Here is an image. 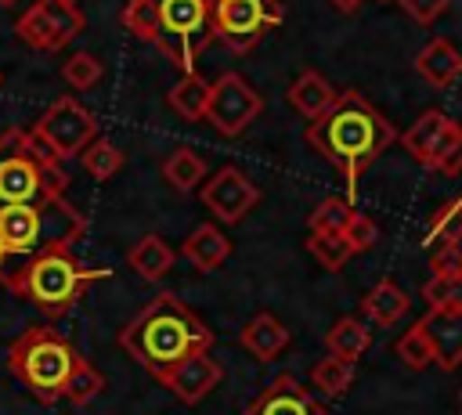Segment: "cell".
I'll use <instances>...</instances> for the list:
<instances>
[{
    "instance_id": "obj_33",
    "label": "cell",
    "mask_w": 462,
    "mask_h": 415,
    "mask_svg": "<svg viewBox=\"0 0 462 415\" xmlns=\"http://www.w3.org/2000/svg\"><path fill=\"white\" fill-rule=\"evenodd\" d=\"M350 213H354L350 202H343V198H325V202L310 213V231H318V235H343Z\"/></svg>"
},
{
    "instance_id": "obj_42",
    "label": "cell",
    "mask_w": 462,
    "mask_h": 415,
    "mask_svg": "<svg viewBox=\"0 0 462 415\" xmlns=\"http://www.w3.org/2000/svg\"><path fill=\"white\" fill-rule=\"evenodd\" d=\"M4 256H7V249H4V242H0V263H4Z\"/></svg>"
},
{
    "instance_id": "obj_5",
    "label": "cell",
    "mask_w": 462,
    "mask_h": 415,
    "mask_svg": "<svg viewBox=\"0 0 462 415\" xmlns=\"http://www.w3.org/2000/svg\"><path fill=\"white\" fill-rule=\"evenodd\" d=\"M76 350L65 336H58L51 325H36V328H25L11 350H7V368L43 401V404H54L61 397V386L76 364Z\"/></svg>"
},
{
    "instance_id": "obj_39",
    "label": "cell",
    "mask_w": 462,
    "mask_h": 415,
    "mask_svg": "<svg viewBox=\"0 0 462 415\" xmlns=\"http://www.w3.org/2000/svg\"><path fill=\"white\" fill-rule=\"evenodd\" d=\"M433 170H440V173H448V177H455V173H462V134L455 137V144L433 162Z\"/></svg>"
},
{
    "instance_id": "obj_43",
    "label": "cell",
    "mask_w": 462,
    "mask_h": 415,
    "mask_svg": "<svg viewBox=\"0 0 462 415\" xmlns=\"http://www.w3.org/2000/svg\"><path fill=\"white\" fill-rule=\"evenodd\" d=\"M379 4H386V0H379Z\"/></svg>"
},
{
    "instance_id": "obj_37",
    "label": "cell",
    "mask_w": 462,
    "mask_h": 415,
    "mask_svg": "<svg viewBox=\"0 0 462 415\" xmlns=\"http://www.w3.org/2000/svg\"><path fill=\"white\" fill-rule=\"evenodd\" d=\"M433 274H448V278H462V242H444L437 245V253L430 256Z\"/></svg>"
},
{
    "instance_id": "obj_28",
    "label": "cell",
    "mask_w": 462,
    "mask_h": 415,
    "mask_svg": "<svg viewBox=\"0 0 462 415\" xmlns=\"http://www.w3.org/2000/svg\"><path fill=\"white\" fill-rule=\"evenodd\" d=\"M310 379H314V386L321 390V393H328V397H339V393H346L350 390V383H354V364L350 361H343V357H321L314 368H310Z\"/></svg>"
},
{
    "instance_id": "obj_12",
    "label": "cell",
    "mask_w": 462,
    "mask_h": 415,
    "mask_svg": "<svg viewBox=\"0 0 462 415\" xmlns=\"http://www.w3.org/2000/svg\"><path fill=\"white\" fill-rule=\"evenodd\" d=\"M256 198H260L256 184H253L242 170H235V166L217 170V173L206 180V188H202L206 209H209L217 220H224V224H238V220L256 206Z\"/></svg>"
},
{
    "instance_id": "obj_36",
    "label": "cell",
    "mask_w": 462,
    "mask_h": 415,
    "mask_svg": "<svg viewBox=\"0 0 462 415\" xmlns=\"http://www.w3.org/2000/svg\"><path fill=\"white\" fill-rule=\"evenodd\" d=\"M379 238V224L368 217V213H350L346 227H343V242L350 245V253H365L372 249Z\"/></svg>"
},
{
    "instance_id": "obj_41",
    "label": "cell",
    "mask_w": 462,
    "mask_h": 415,
    "mask_svg": "<svg viewBox=\"0 0 462 415\" xmlns=\"http://www.w3.org/2000/svg\"><path fill=\"white\" fill-rule=\"evenodd\" d=\"M14 4H18V0H0V7H14Z\"/></svg>"
},
{
    "instance_id": "obj_14",
    "label": "cell",
    "mask_w": 462,
    "mask_h": 415,
    "mask_svg": "<svg viewBox=\"0 0 462 415\" xmlns=\"http://www.w3.org/2000/svg\"><path fill=\"white\" fill-rule=\"evenodd\" d=\"M419 328L430 339L433 364H440L444 372L462 364V310H426L419 318Z\"/></svg>"
},
{
    "instance_id": "obj_6",
    "label": "cell",
    "mask_w": 462,
    "mask_h": 415,
    "mask_svg": "<svg viewBox=\"0 0 462 415\" xmlns=\"http://www.w3.org/2000/svg\"><path fill=\"white\" fill-rule=\"evenodd\" d=\"M209 4L213 0H152L155 7V47L173 58L184 72H191L199 51L209 43Z\"/></svg>"
},
{
    "instance_id": "obj_19",
    "label": "cell",
    "mask_w": 462,
    "mask_h": 415,
    "mask_svg": "<svg viewBox=\"0 0 462 415\" xmlns=\"http://www.w3.org/2000/svg\"><path fill=\"white\" fill-rule=\"evenodd\" d=\"M180 253L191 260V267H199V271H217V267L227 260L231 242H227V235H224L217 224H199V227L184 238Z\"/></svg>"
},
{
    "instance_id": "obj_20",
    "label": "cell",
    "mask_w": 462,
    "mask_h": 415,
    "mask_svg": "<svg viewBox=\"0 0 462 415\" xmlns=\"http://www.w3.org/2000/svg\"><path fill=\"white\" fill-rule=\"evenodd\" d=\"M361 307H365V318H368L372 325H379V328H393V325L408 314L411 300H408L404 289H397L390 278H383V281H375V289H368V296H365Z\"/></svg>"
},
{
    "instance_id": "obj_17",
    "label": "cell",
    "mask_w": 462,
    "mask_h": 415,
    "mask_svg": "<svg viewBox=\"0 0 462 415\" xmlns=\"http://www.w3.org/2000/svg\"><path fill=\"white\" fill-rule=\"evenodd\" d=\"M242 415H307V393L300 390L296 375H278Z\"/></svg>"
},
{
    "instance_id": "obj_27",
    "label": "cell",
    "mask_w": 462,
    "mask_h": 415,
    "mask_svg": "<svg viewBox=\"0 0 462 415\" xmlns=\"http://www.w3.org/2000/svg\"><path fill=\"white\" fill-rule=\"evenodd\" d=\"M79 162H83V170H87L94 180H108V177L119 173V166H123V152H119L112 141L94 137V141L79 152Z\"/></svg>"
},
{
    "instance_id": "obj_22",
    "label": "cell",
    "mask_w": 462,
    "mask_h": 415,
    "mask_svg": "<svg viewBox=\"0 0 462 415\" xmlns=\"http://www.w3.org/2000/svg\"><path fill=\"white\" fill-rule=\"evenodd\" d=\"M325 343H328V354H332V357H343V361L354 364V361L368 350L372 336H368V325H365L361 318H339V321L328 328Z\"/></svg>"
},
{
    "instance_id": "obj_8",
    "label": "cell",
    "mask_w": 462,
    "mask_h": 415,
    "mask_svg": "<svg viewBox=\"0 0 462 415\" xmlns=\"http://www.w3.org/2000/svg\"><path fill=\"white\" fill-rule=\"evenodd\" d=\"M32 137L54 155V159H72L79 155L94 137H97V123L94 115L76 101V97H58L32 126Z\"/></svg>"
},
{
    "instance_id": "obj_7",
    "label": "cell",
    "mask_w": 462,
    "mask_h": 415,
    "mask_svg": "<svg viewBox=\"0 0 462 415\" xmlns=\"http://www.w3.org/2000/svg\"><path fill=\"white\" fill-rule=\"evenodd\" d=\"M278 22H282L278 0H213L209 4L213 36H220L238 54L256 47Z\"/></svg>"
},
{
    "instance_id": "obj_16",
    "label": "cell",
    "mask_w": 462,
    "mask_h": 415,
    "mask_svg": "<svg viewBox=\"0 0 462 415\" xmlns=\"http://www.w3.org/2000/svg\"><path fill=\"white\" fill-rule=\"evenodd\" d=\"M289 101L296 105V112H300L303 119L318 123V119H325L328 108L336 105V90H332V83H328L321 72L307 69V72H300V76L292 79V87H289Z\"/></svg>"
},
{
    "instance_id": "obj_32",
    "label": "cell",
    "mask_w": 462,
    "mask_h": 415,
    "mask_svg": "<svg viewBox=\"0 0 462 415\" xmlns=\"http://www.w3.org/2000/svg\"><path fill=\"white\" fill-rule=\"evenodd\" d=\"M101 61L94 58V54H87V51H76L65 65H61V76H65V83L72 87V90H90L97 79H101Z\"/></svg>"
},
{
    "instance_id": "obj_9",
    "label": "cell",
    "mask_w": 462,
    "mask_h": 415,
    "mask_svg": "<svg viewBox=\"0 0 462 415\" xmlns=\"http://www.w3.org/2000/svg\"><path fill=\"white\" fill-rule=\"evenodd\" d=\"M83 32V11L72 0H36L14 25V36L32 51H58Z\"/></svg>"
},
{
    "instance_id": "obj_38",
    "label": "cell",
    "mask_w": 462,
    "mask_h": 415,
    "mask_svg": "<svg viewBox=\"0 0 462 415\" xmlns=\"http://www.w3.org/2000/svg\"><path fill=\"white\" fill-rule=\"evenodd\" d=\"M397 4L404 7V14H408V18H415L419 25H430V22H433V18H437L451 0H397Z\"/></svg>"
},
{
    "instance_id": "obj_35",
    "label": "cell",
    "mask_w": 462,
    "mask_h": 415,
    "mask_svg": "<svg viewBox=\"0 0 462 415\" xmlns=\"http://www.w3.org/2000/svg\"><path fill=\"white\" fill-rule=\"evenodd\" d=\"M123 25H126L137 40L155 43L159 29H155V7H152V0H130V4L123 7Z\"/></svg>"
},
{
    "instance_id": "obj_31",
    "label": "cell",
    "mask_w": 462,
    "mask_h": 415,
    "mask_svg": "<svg viewBox=\"0 0 462 415\" xmlns=\"http://www.w3.org/2000/svg\"><path fill=\"white\" fill-rule=\"evenodd\" d=\"M393 354H397V357H401L408 368H415V372L433 364V350H430V339L422 336L419 321H415V325H411V328H408V332H404V336L393 343Z\"/></svg>"
},
{
    "instance_id": "obj_4",
    "label": "cell",
    "mask_w": 462,
    "mask_h": 415,
    "mask_svg": "<svg viewBox=\"0 0 462 415\" xmlns=\"http://www.w3.org/2000/svg\"><path fill=\"white\" fill-rule=\"evenodd\" d=\"M108 271H94V267H83L69 249H40L25 271L14 274V281H7V289H14L18 296L32 300L47 318H58L65 314L90 281L105 278Z\"/></svg>"
},
{
    "instance_id": "obj_40",
    "label": "cell",
    "mask_w": 462,
    "mask_h": 415,
    "mask_svg": "<svg viewBox=\"0 0 462 415\" xmlns=\"http://www.w3.org/2000/svg\"><path fill=\"white\" fill-rule=\"evenodd\" d=\"M332 4H336V7H339V11H354V7H357V4H361V0H332Z\"/></svg>"
},
{
    "instance_id": "obj_44",
    "label": "cell",
    "mask_w": 462,
    "mask_h": 415,
    "mask_svg": "<svg viewBox=\"0 0 462 415\" xmlns=\"http://www.w3.org/2000/svg\"><path fill=\"white\" fill-rule=\"evenodd\" d=\"M0 83H4V76H0Z\"/></svg>"
},
{
    "instance_id": "obj_1",
    "label": "cell",
    "mask_w": 462,
    "mask_h": 415,
    "mask_svg": "<svg viewBox=\"0 0 462 415\" xmlns=\"http://www.w3.org/2000/svg\"><path fill=\"white\" fill-rule=\"evenodd\" d=\"M393 137L397 130L390 126V119L357 90L336 94V105L328 108V115L310 123L307 130V141L328 162H336V170L346 177V202H354L357 177L368 170V162H375V155Z\"/></svg>"
},
{
    "instance_id": "obj_30",
    "label": "cell",
    "mask_w": 462,
    "mask_h": 415,
    "mask_svg": "<svg viewBox=\"0 0 462 415\" xmlns=\"http://www.w3.org/2000/svg\"><path fill=\"white\" fill-rule=\"evenodd\" d=\"M307 249L314 253V260H318L325 271H339V267L354 256V253H350V245L343 242V235H318V231H310Z\"/></svg>"
},
{
    "instance_id": "obj_3",
    "label": "cell",
    "mask_w": 462,
    "mask_h": 415,
    "mask_svg": "<svg viewBox=\"0 0 462 415\" xmlns=\"http://www.w3.org/2000/svg\"><path fill=\"white\" fill-rule=\"evenodd\" d=\"M65 173L58 159L22 130L0 137V206H40L61 202Z\"/></svg>"
},
{
    "instance_id": "obj_2",
    "label": "cell",
    "mask_w": 462,
    "mask_h": 415,
    "mask_svg": "<svg viewBox=\"0 0 462 415\" xmlns=\"http://www.w3.org/2000/svg\"><path fill=\"white\" fill-rule=\"evenodd\" d=\"M119 346L159 379L180 357H188L195 350H209L213 346V332L173 292H159L155 300H148L123 325Z\"/></svg>"
},
{
    "instance_id": "obj_34",
    "label": "cell",
    "mask_w": 462,
    "mask_h": 415,
    "mask_svg": "<svg viewBox=\"0 0 462 415\" xmlns=\"http://www.w3.org/2000/svg\"><path fill=\"white\" fill-rule=\"evenodd\" d=\"M430 238H437L440 245L444 242H462V198H451L444 202L433 220H430Z\"/></svg>"
},
{
    "instance_id": "obj_18",
    "label": "cell",
    "mask_w": 462,
    "mask_h": 415,
    "mask_svg": "<svg viewBox=\"0 0 462 415\" xmlns=\"http://www.w3.org/2000/svg\"><path fill=\"white\" fill-rule=\"evenodd\" d=\"M238 343L256 357V361H274L285 346H289V328L274 318V314H256L242 332Z\"/></svg>"
},
{
    "instance_id": "obj_15",
    "label": "cell",
    "mask_w": 462,
    "mask_h": 415,
    "mask_svg": "<svg viewBox=\"0 0 462 415\" xmlns=\"http://www.w3.org/2000/svg\"><path fill=\"white\" fill-rule=\"evenodd\" d=\"M415 72H419L430 87L444 90V87H451V83L462 76V54H458V47H455L451 40L437 36V40H430V43L415 54Z\"/></svg>"
},
{
    "instance_id": "obj_23",
    "label": "cell",
    "mask_w": 462,
    "mask_h": 415,
    "mask_svg": "<svg viewBox=\"0 0 462 415\" xmlns=\"http://www.w3.org/2000/svg\"><path fill=\"white\" fill-rule=\"evenodd\" d=\"M166 101H170V108L180 115V119H188V123H199V119H206V101H209V83L202 79V76H195V72H188L180 83H173V90L166 94Z\"/></svg>"
},
{
    "instance_id": "obj_25",
    "label": "cell",
    "mask_w": 462,
    "mask_h": 415,
    "mask_svg": "<svg viewBox=\"0 0 462 415\" xmlns=\"http://www.w3.org/2000/svg\"><path fill=\"white\" fill-rule=\"evenodd\" d=\"M101 390H105V375H101L87 357H76V364H72V372H69V379H65V386H61V397H65L72 408H87Z\"/></svg>"
},
{
    "instance_id": "obj_11",
    "label": "cell",
    "mask_w": 462,
    "mask_h": 415,
    "mask_svg": "<svg viewBox=\"0 0 462 415\" xmlns=\"http://www.w3.org/2000/svg\"><path fill=\"white\" fill-rule=\"evenodd\" d=\"M65 202H43V206H0V242L7 253H40V249H61L51 231V209Z\"/></svg>"
},
{
    "instance_id": "obj_13",
    "label": "cell",
    "mask_w": 462,
    "mask_h": 415,
    "mask_svg": "<svg viewBox=\"0 0 462 415\" xmlns=\"http://www.w3.org/2000/svg\"><path fill=\"white\" fill-rule=\"evenodd\" d=\"M159 383H162L180 404H199V401L220 383V364H217L206 350H195V354L180 357L166 375H159Z\"/></svg>"
},
{
    "instance_id": "obj_29",
    "label": "cell",
    "mask_w": 462,
    "mask_h": 415,
    "mask_svg": "<svg viewBox=\"0 0 462 415\" xmlns=\"http://www.w3.org/2000/svg\"><path fill=\"white\" fill-rule=\"evenodd\" d=\"M422 300L430 303V310H462V278L433 274L422 285Z\"/></svg>"
},
{
    "instance_id": "obj_21",
    "label": "cell",
    "mask_w": 462,
    "mask_h": 415,
    "mask_svg": "<svg viewBox=\"0 0 462 415\" xmlns=\"http://www.w3.org/2000/svg\"><path fill=\"white\" fill-rule=\"evenodd\" d=\"M126 263L134 274H141L144 281H159L170 267H173V249L159 238V235H144L130 253H126Z\"/></svg>"
},
{
    "instance_id": "obj_10",
    "label": "cell",
    "mask_w": 462,
    "mask_h": 415,
    "mask_svg": "<svg viewBox=\"0 0 462 415\" xmlns=\"http://www.w3.org/2000/svg\"><path fill=\"white\" fill-rule=\"evenodd\" d=\"M263 108V97L238 76L224 72L217 83H209V101H206V119L217 126L224 137H238Z\"/></svg>"
},
{
    "instance_id": "obj_26",
    "label": "cell",
    "mask_w": 462,
    "mask_h": 415,
    "mask_svg": "<svg viewBox=\"0 0 462 415\" xmlns=\"http://www.w3.org/2000/svg\"><path fill=\"white\" fill-rule=\"evenodd\" d=\"M162 177H166L177 191H191V188H199L202 177H206V159H202L199 152H191V148H177V152L166 155Z\"/></svg>"
},
{
    "instance_id": "obj_24",
    "label": "cell",
    "mask_w": 462,
    "mask_h": 415,
    "mask_svg": "<svg viewBox=\"0 0 462 415\" xmlns=\"http://www.w3.org/2000/svg\"><path fill=\"white\" fill-rule=\"evenodd\" d=\"M451 119L444 115V112H437V108H430V112H422L408 130H404V148L422 162V166H430V155H433V144H437V137L444 134V126H448Z\"/></svg>"
}]
</instances>
